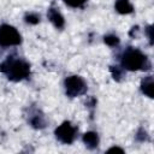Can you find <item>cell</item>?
<instances>
[{"label": "cell", "mask_w": 154, "mask_h": 154, "mask_svg": "<svg viewBox=\"0 0 154 154\" xmlns=\"http://www.w3.org/2000/svg\"><path fill=\"white\" fill-rule=\"evenodd\" d=\"M114 7H116L117 12H119L122 14H129L134 11V7L129 0H117Z\"/></svg>", "instance_id": "8"}, {"label": "cell", "mask_w": 154, "mask_h": 154, "mask_svg": "<svg viewBox=\"0 0 154 154\" xmlns=\"http://www.w3.org/2000/svg\"><path fill=\"white\" fill-rule=\"evenodd\" d=\"M105 42L108 46H116L119 43V38L116 35H107V36H105Z\"/></svg>", "instance_id": "12"}, {"label": "cell", "mask_w": 154, "mask_h": 154, "mask_svg": "<svg viewBox=\"0 0 154 154\" xmlns=\"http://www.w3.org/2000/svg\"><path fill=\"white\" fill-rule=\"evenodd\" d=\"M0 71L4 72L11 81H22L30 73V66L26 61L19 58H8L0 64Z\"/></svg>", "instance_id": "1"}, {"label": "cell", "mask_w": 154, "mask_h": 154, "mask_svg": "<svg viewBox=\"0 0 154 154\" xmlns=\"http://www.w3.org/2000/svg\"><path fill=\"white\" fill-rule=\"evenodd\" d=\"M76 128L70 123V122H64L61 125H59L54 134H55V137L61 142V143H65V144H70L73 142L75 137H76Z\"/></svg>", "instance_id": "5"}, {"label": "cell", "mask_w": 154, "mask_h": 154, "mask_svg": "<svg viewBox=\"0 0 154 154\" xmlns=\"http://www.w3.org/2000/svg\"><path fill=\"white\" fill-rule=\"evenodd\" d=\"M141 89L143 94H146L148 97H153V90H154V84H153V77L148 76L146 77L142 83H141Z\"/></svg>", "instance_id": "9"}, {"label": "cell", "mask_w": 154, "mask_h": 154, "mask_svg": "<svg viewBox=\"0 0 154 154\" xmlns=\"http://www.w3.org/2000/svg\"><path fill=\"white\" fill-rule=\"evenodd\" d=\"M70 7H81L84 5V2H87L88 0H64Z\"/></svg>", "instance_id": "13"}, {"label": "cell", "mask_w": 154, "mask_h": 154, "mask_svg": "<svg viewBox=\"0 0 154 154\" xmlns=\"http://www.w3.org/2000/svg\"><path fill=\"white\" fill-rule=\"evenodd\" d=\"M66 95L70 97H75L78 95H82L87 90V84L84 79L79 76H70L64 82Z\"/></svg>", "instance_id": "4"}, {"label": "cell", "mask_w": 154, "mask_h": 154, "mask_svg": "<svg viewBox=\"0 0 154 154\" xmlns=\"http://www.w3.org/2000/svg\"><path fill=\"white\" fill-rule=\"evenodd\" d=\"M47 17H48V19L54 24L55 28L60 29V28L64 26V23H65L64 17L60 14V12H59L58 10H55V8H53V7L49 8L48 12H47Z\"/></svg>", "instance_id": "6"}, {"label": "cell", "mask_w": 154, "mask_h": 154, "mask_svg": "<svg viewBox=\"0 0 154 154\" xmlns=\"http://www.w3.org/2000/svg\"><path fill=\"white\" fill-rule=\"evenodd\" d=\"M20 42H22L20 34L14 26L8 24L0 25V46L2 47L17 46Z\"/></svg>", "instance_id": "3"}, {"label": "cell", "mask_w": 154, "mask_h": 154, "mask_svg": "<svg viewBox=\"0 0 154 154\" xmlns=\"http://www.w3.org/2000/svg\"><path fill=\"white\" fill-rule=\"evenodd\" d=\"M120 63H122V66L129 71L147 70L150 66L148 58L140 49L132 48V47H130L123 52Z\"/></svg>", "instance_id": "2"}, {"label": "cell", "mask_w": 154, "mask_h": 154, "mask_svg": "<svg viewBox=\"0 0 154 154\" xmlns=\"http://www.w3.org/2000/svg\"><path fill=\"white\" fill-rule=\"evenodd\" d=\"M30 123H31V125H32L34 128H36V129H41V128H43L45 124H46L45 118H43V116H41V114H35V116L30 119Z\"/></svg>", "instance_id": "10"}, {"label": "cell", "mask_w": 154, "mask_h": 154, "mask_svg": "<svg viewBox=\"0 0 154 154\" xmlns=\"http://www.w3.org/2000/svg\"><path fill=\"white\" fill-rule=\"evenodd\" d=\"M83 142L84 144L89 148V149H94L97 147L99 144V136L96 132H93V131H89V132H85L83 135Z\"/></svg>", "instance_id": "7"}, {"label": "cell", "mask_w": 154, "mask_h": 154, "mask_svg": "<svg viewBox=\"0 0 154 154\" xmlns=\"http://www.w3.org/2000/svg\"><path fill=\"white\" fill-rule=\"evenodd\" d=\"M25 22L29 24H37L40 22V16L36 13H29L25 16Z\"/></svg>", "instance_id": "11"}]
</instances>
